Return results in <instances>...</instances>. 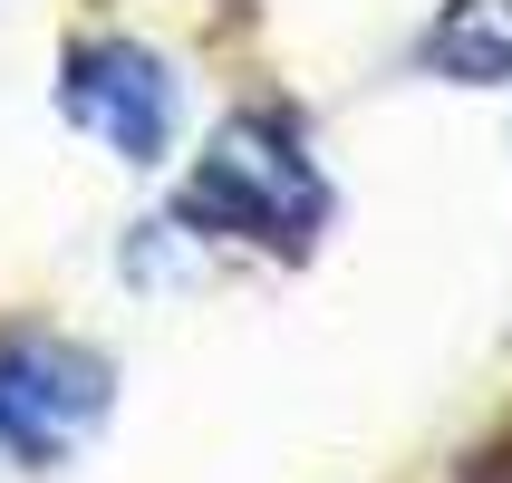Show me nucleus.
<instances>
[{"instance_id":"1","label":"nucleus","mask_w":512,"mask_h":483,"mask_svg":"<svg viewBox=\"0 0 512 483\" xmlns=\"http://www.w3.org/2000/svg\"><path fill=\"white\" fill-rule=\"evenodd\" d=\"M339 194H329V174L310 165V145L300 126L271 107H242L213 126V145L194 155L184 174V194H174V223L184 232H213V242H252L271 261H300L329 232Z\"/></svg>"},{"instance_id":"2","label":"nucleus","mask_w":512,"mask_h":483,"mask_svg":"<svg viewBox=\"0 0 512 483\" xmlns=\"http://www.w3.org/2000/svg\"><path fill=\"white\" fill-rule=\"evenodd\" d=\"M116 406V368L78 339L49 329H0V464L49 474L107 426Z\"/></svg>"},{"instance_id":"3","label":"nucleus","mask_w":512,"mask_h":483,"mask_svg":"<svg viewBox=\"0 0 512 483\" xmlns=\"http://www.w3.org/2000/svg\"><path fill=\"white\" fill-rule=\"evenodd\" d=\"M58 107H68V126H87L107 145L116 165H165L174 136H184V78L145 39H78L68 78H58Z\"/></svg>"},{"instance_id":"4","label":"nucleus","mask_w":512,"mask_h":483,"mask_svg":"<svg viewBox=\"0 0 512 483\" xmlns=\"http://www.w3.org/2000/svg\"><path fill=\"white\" fill-rule=\"evenodd\" d=\"M426 58L455 87H512V0H445L426 29Z\"/></svg>"}]
</instances>
